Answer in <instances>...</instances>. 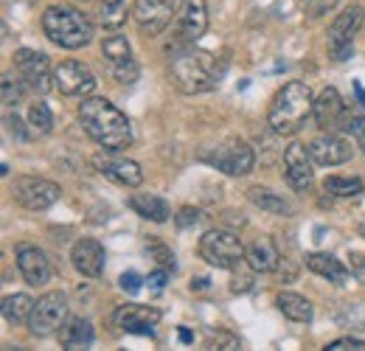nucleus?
<instances>
[{"label":"nucleus","mask_w":365,"mask_h":351,"mask_svg":"<svg viewBox=\"0 0 365 351\" xmlns=\"http://www.w3.org/2000/svg\"><path fill=\"white\" fill-rule=\"evenodd\" d=\"M337 6V0H307V17L309 20H318L326 11H331Z\"/></svg>","instance_id":"nucleus-36"},{"label":"nucleus","mask_w":365,"mask_h":351,"mask_svg":"<svg viewBox=\"0 0 365 351\" xmlns=\"http://www.w3.org/2000/svg\"><path fill=\"white\" fill-rule=\"evenodd\" d=\"M222 71H225V65H220L211 51H197L191 45H185V48L175 51L169 56L172 85L180 93H185V96H197V93L214 90L220 76H222Z\"/></svg>","instance_id":"nucleus-2"},{"label":"nucleus","mask_w":365,"mask_h":351,"mask_svg":"<svg viewBox=\"0 0 365 351\" xmlns=\"http://www.w3.org/2000/svg\"><path fill=\"white\" fill-rule=\"evenodd\" d=\"M301 3H307V0H301Z\"/></svg>","instance_id":"nucleus-46"},{"label":"nucleus","mask_w":365,"mask_h":351,"mask_svg":"<svg viewBox=\"0 0 365 351\" xmlns=\"http://www.w3.org/2000/svg\"><path fill=\"white\" fill-rule=\"evenodd\" d=\"M29 88L23 82V76H11V73H3V104L6 107H17L23 101V90Z\"/></svg>","instance_id":"nucleus-32"},{"label":"nucleus","mask_w":365,"mask_h":351,"mask_svg":"<svg viewBox=\"0 0 365 351\" xmlns=\"http://www.w3.org/2000/svg\"><path fill=\"white\" fill-rule=\"evenodd\" d=\"M315 110V96L307 82H287L278 90L267 110V124L275 135H295Z\"/></svg>","instance_id":"nucleus-3"},{"label":"nucleus","mask_w":365,"mask_h":351,"mask_svg":"<svg viewBox=\"0 0 365 351\" xmlns=\"http://www.w3.org/2000/svg\"><path fill=\"white\" fill-rule=\"evenodd\" d=\"M323 191L331 194V197H360L363 194V180L360 177L329 175L323 180Z\"/></svg>","instance_id":"nucleus-31"},{"label":"nucleus","mask_w":365,"mask_h":351,"mask_svg":"<svg viewBox=\"0 0 365 351\" xmlns=\"http://www.w3.org/2000/svg\"><path fill=\"white\" fill-rule=\"evenodd\" d=\"M247 200H250L256 208H262L264 214H275V217H289V214H292V205H289L281 194H275L273 188H267V185H253V188H247Z\"/></svg>","instance_id":"nucleus-26"},{"label":"nucleus","mask_w":365,"mask_h":351,"mask_svg":"<svg viewBox=\"0 0 365 351\" xmlns=\"http://www.w3.org/2000/svg\"><path fill=\"white\" fill-rule=\"evenodd\" d=\"M146 250H149V256H152L155 262L160 264V267H166V270H175V253H172L166 245H160V242H152V245H146Z\"/></svg>","instance_id":"nucleus-35"},{"label":"nucleus","mask_w":365,"mask_h":351,"mask_svg":"<svg viewBox=\"0 0 365 351\" xmlns=\"http://www.w3.org/2000/svg\"><path fill=\"white\" fill-rule=\"evenodd\" d=\"M245 245L242 239L233 233V230H222V228H214V230H205L200 236V245H197V253L200 259L217 270H233L245 262Z\"/></svg>","instance_id":"nucleus-5"},{"label":"nucleus","mask_w":365,"mask_h":351,"mask_svg":"<svg viewBox=\"0 0 365 351\" xmlns=\"http://www.w3.org/2000/svg\"><path fill=\"white\" fill-rule=\"evenodd\" d=\"M175 26H178V37H175V43L166 45V54H175L185 45H194L205 34V29H208V6H205V0H180Z\"/></svg>","instance_id":"nucleus-9"},{"label":"nucleus","mask_w":365,"mask_h":351,"mask_svg":"<svg viewBox=\"0 0 365 351\" xmlns=\"http://www.w3.org/2000/svg\"><path fill=\"white\" fill-rule=\"evenodd\" d=\"M93 326L88 317H68L59 329V343L65 349H88L93 346Z\"/></svg>","instance_id":"nucleus-24"},{"label":"nucleus","mask_w":365,"mask_h":351,"mask_svg":"<svg viewBox=\"0 0 365 351\" xmlns=\"http://www.w3.org/2000/svg\"><path fill=\"white\" fill-rule=\"evenodd\" d=\"M160 320V309L143 307V304H124L113 312V326H118L127 335L155 337V326Z\"/></svg>","instance_id":"nucleus-17"},{"label":"nucleus","mask_w":365,"mask_h":351,"mask_svg":"<svg viewBox=\"0 0 365 351\" xmlns=\"http://www.w3.org/2000/svg\"><path fill=\"white\" fill-rule=\"evenodd\" d=\"M312 155L304 143L292 141L284 149V180L292 191H309L315 183V169H312Z\"/></svg>","instance_id":"nucleus-15"},{"label":"nucleus","mask_w":365,"mask_h":351,"mask_svg":"<svg viewBox=\"0 0 365 351\" xmlns=\"http://www.w3.org/2000/svg\"><path fill=\"white\" fill-rule=\"evenodd\" d=\"M127 14H133V9L127 6V0H101L98 6V23L107 31H115L127 23Z\"/></svg>","instance_id":"nucleus-30"},{"label":"nucleus","mask_w":365,"mask_h":351,"mask_svg":"<svg viewBox=\"0 0 365 351\" xmlns=\"http://www.w3.org/2000/svg\"><path fill=\"white\" fill-rule=\"evenodd\" d=\"M14 68L17 73L23 76V82L29 85V90L34 93H48L53 85V71H51V62L43 51H34V48H17L14 51Z\"/></svg>","instance_id":"nucleus-12"},{"label":"nucleus","mask_w":365,"mask_h":351,"mask_svg":"<svg viewBox=\"0 0 365 351\" xmlns=\"http://www.w3.org/2000/svg\"><path fill=\"white\" fill-rule=\"evenodd\" d=\"M354 93H357V98H360V104L365 107V88L360 85V82H354Z\"/></svg>","instance_id":"nucleus-44"},{"label":"nucleus","mask_w":365,"mask_h":351,"mask_svg":"<svg viewBox=\"0 0 365 351\" xmlns=\"http://www.w3.org/2000/svg\"><path fill=\"white\" fill-rule=\"evenodd\" d=\"M200 161H205L208 166H214L217 172H222V175H228V177L250 175L253 166H256L253 149H250L245 141H239V138L214 146L211 152H200Z\"/></svg>","instance_id":"nucleus-6"},{"label":"nucleus","mask_w":365,"mask_h":351,"mask_svg":"<svg viewBox=\"0 0 365 351\" xmlns=\"http://www.w3.org/2000/svg\"><path fill=\"white\" fill-rule=\"evenodd\" d=\"M329 351H365V340L360 337H343V340H334L326 346Z\"/></svg>","instance_id":"nucleus-39"},{"label":"nucleus","mask_w":365,"mask_h":351,"mask_svg":"<svg viewBox=\"0 0 365 351\" xmlns=\"http://www.w3.org/2000/svg\"><path fill=\"white\" fill-rule=\"evenodd\" d=\"M236 270V267H233ZM253 267L250 270H236L233 273V278H230V292H236V295H245V292H250L253 290Z\"/></svg>","instance_id":"nucleus-34"},{"label":"nucleus","mask_w":365,"mask_h":351,"mask_svg":"<svg viewBox=\"0 0 365 351\" xmlns=\"http://www.w3.org/2000/svg\"><path fill=\"white\" fill-rule=\"evenodd\" d=\"M101 59L110 76L118 85H133L138 79V62L133 59V45L124 34H107L101 43Z\"/></svg>","instance_id":"nucleus-10"},{"label":"nucleus","mask_w":365,"mask_h":351,"mask_svg":"<svg viewBox=\"0 0 365 351\" xmlns=\"http://www.w3.org/2000/svg\"><path fill=\"white\" fill-rule=\"evenodd\" d=\"M65 320H68V295L53 290V292H46L34 301V312H31L26 326L34 337H51L53 332L62 329Z\"/></svg>","instance_id":"nucleus-7"},{"label":"nucleus","mask_w":365,"mask_h":351,"mask_svg":"<svg viewBox=\"0 0 365 351\" xmlns=\"http://www.w3.org/2000/svg\"><path fill=\"white\" fill-rule=\"evenodd\" d=\"M130 208L140 214L143 220H152V222H169L172 217V205L163 200V197H158V194H133L130 197Z\"/></svg>","instance_id":"nucleus-25"},{"label":"nucleus","mask_w":365,"mask_h":351,"mask_svg":"<svg viewBox=\"0 0 365 351\" xmlns=\"http://www.w3.org/2000/svg\"><path fill=\"white\" fill-rule=\"evenodd\" d=\"M43 31L51 43L65 51H79L93 43V23L73 6H48L43 11Z\"/></svg>","instance_id":"nucleus-4"},{"label":"nucleus","mask_w":365,"mask_h":351,"mask_svg":"<svg viewBox=\"0 0 365 351\" xmlns=\"http://www.w3.org/2000/svg\"><path fill=\"white\" fill-rule=\"evenodd\" d=\"M71 262L76 267V273H82L85 278H98L104 273L107 253H104L101 242H96V239H79L71 248Z\"/></svg>","instance_id":"nucleus-20"},{"label":"nucleus","mask_w":365,"mask_h":351,"mask_svg":"<svg viewBox=\"0 0 365 351\" xmlns=\"http://www.w3.org/2000/svg\"><path fill=\"white\" fill-rule=\"evenodd\" d=\"M11 194H14V203H17V205H23V208H29V211H46V208H51V205L59 200L62 188H59L56 183L46 180V177L23 175L14 180Z\"/></svg>","instance_id":"nucleus-11"},{"label":"nucleus","mask_w":365,"mask_h":351,"mask_svg":"<svg viewBox=\"0 0 365 351\" xmlns=\"http://www.w3.org/2000/svg\"><path fill=\"white\" fill-rule=\"evenodd\" d=\"M205 346H208V349L236 351L239 349V337L230 335V332H208V335H205Z\"/></svg>","instance_id":"nucleus-33"},{"label":"nucleus","mask_w":365,"mask_h":351,"mask_svg":"<svg viewBox=\"0 0 365 351\" xmlns=\"http://www.w3.org/2000/svg\"><path fill=\"white\" fill-rule=\"evenodd\" d=\"M175 222H178V228H191V225L200 222V211L191 208V205H185V208H180V211L175 214Z\"/></svg>","instance_id":"nucleus-40"},{"label":"nucleus","mask_w":365,"mask_h":351,"mask_svg":"<svg viewBox=\"0 0 365 351\" xmlns=\"http://www.w3.org/2000/svg\"><path fill=\"white\" fill-rule=\"evenodd\" d=\"M315 121L323 132H340L349 130V110L343 96L337 93V88H323L315 98V110H312Z\"/></svg>","instance_id":"nucleus-16"},{"label":"nucleus","mask_w":365,"mask_h":351,"mask_svg":"<svg viewBox=\"0 0 365 351\" xmlns=\"http://www.w3.org/2000/svg\"><path fill=\"white\" fill-rule=\"evenodd\" d=\"M79 121L82 130L91 135L93 141L104 152H121L133 146V124L127 113H121L110 98L104 96H85L79 104Z\"/></svg>","instance_id":"nucleus-1"},{"label":"nucleus","mask_w":365,"mask_h":351,"mask_svg":"<svg viewBox=\"0 0 365 351\" xmlns=\"http://www.w3.org/2000/svg\"><path fill=\"white\" fill-rule=\"evenodd\" d=\"M0 312H3V320H6L9 326H23V323H29V317H31V312H34V298H31L29 292L6 295Z\"/></svg>","instance_id":"nucleus-27"},{"label":"nucleus","mask_w":365,"mask_h":351,"mask_svg":"<svg viewBox=\"0 0 365 351\" xmlns=\"http://www.w3.org/2000/svg\"><path fill=\"white\" fill-rule=\"evenodd\" d=\"M26 130L29 138H46L48 132L53 130V116L48 110L46 101H31L26 110Z\"/></svg>","instance_id":"nucleus-29"},{"label":"nucleus","mask_w":365,"mask_h":351,"mask_svg":"<svg viewBox=\"0 0 365 351\" xmlns=\"http://www.w3.org/2000/svg\"><path fill=\"white\" fill-rule=\"evenodd\" d=\"M275 304H278L284 317H289L295 323H309L312 320V304H309V298H304L298 292H281L275 298Z\"/></svg>","instance_id":"nucleus-28"},{"label":"nucleus","mask_w":365,"mask_h":351,"mask_svg":"<svg viewBox=\"0 0 365 351\" xmlns=\"http://www.w3.org/2000/svg\"><path fill=\"white\" fill-rule=\"evenodd\" d=\"M304 264H307L309 273H315V275H320V278L337 284V287L349 281V270H346V264L340 262V259H334L331 253H307V256H304Z\"/></svg>","instance_id":"nucleus-22"},{"label":"nucleus","mask_w":365,"mask_h":351,"mask_svg":"<svg viewBox=\"0 0 365 351\" xmlns=\"http://www.w3.org/2000/svg\"><path fill=\"white\" fill-rule=\"evenodd\" d=\"M175 17H178L175 0H135L133 3V20L143 37L163 34Z\"/></svg>","instance_id":"nucleus-13"},{"label":"nucleus","mask_w":365,"mask_h":351,"mask_svg":"<svg viewBox=\"0 0 365 351\" xmlns=\"http://www.w3.org/2000/svg\"><path fill=\"white\" fill-rule=\"evenodd\" d=\"M96 166L98 172L127 188H138L143 183V169L138 166L135 161H127V158H96Z\"/></svg>","instance_id":"nucleus-21"},{"label":"nucleus","mask_w":365,"mask_h":351,"mask_svg":"<svg viewBox=\"0 0 365 351\" xmlns=\"http://www.w3.org/2000/svg\"><path fill=\"white\" fill-rule=\"evenodd\" d=\"M349 132H351V138L357 141V146L363 149L365 155V116H351L349 118Z\"/></svg>","instance_id":"nucleus-38"},{"label":"nucleus","mask_w":365,"mask_h":351,"mask_svg":"<svg viewBox=\"0 0 365 351\" xmlns=\"http://www.w3.org/2000/svg\"><path fill=\"white\" fill-rule=\"evenodd\" d=\"M208 287V278H194L191 281V290H205Z\"/></svg>","instance_id":"nucleus-43"},{"label":"nucleus","mask_w":365,"mask_h":351,"mask_svg":"<svg viewBox=\"0 0 365 351\" xmlns=\"http://www.w3.org/2000/svg\"><path fill=\"white\" fill-rule=\"evenodd\" d=\"M166 278H169V270H166V267H160V270H155L146 281H149V287H152V290H163V287H166Z\"/></svg>","instance_id":"nucleus-42"},{"label":"nucleus","mask_w":365,"mask_h":351,"mask_svg":"<svg viewBox=\"0 0 365 351\" xmlns=\"http://www.w3.org/2000/svg\"><path fill=\"white\" fill-rule=\"evenodd\" d=\"M245 262H247V267H253L256 273H273V270H278L281 253H278L273 239L264 236V239H256V242L245 250Z\"/></svg>","instance_id":"nucleus-23"},{"label":"nucleus","mask_w":365,"mask_h":351,"mask_svg":"<svg viewBox=\"0 0 365 351\" xmlns=\"http://www.w3.org/2000/svg\"><path fill=\"white\" fill-rule=\"evenodd\" d=\"M118 284H121V290H124L127 295H135V292H140V287H143V278L138 275L135 270H127Z\"/></svg>","instance_id":"nucleus-37"},{"label":"nucleus","mask_w":365,"mask_h":351,"mask_svg":"<svg viewBox=\"0 0 365 351\" xmlns=\"http://www.w3.org/2000/svg\"><path fill=\"white\" fill-rule=\"evenodd\" d=\"M17 270L31 287H43L51 281V262L37 245H17Z\"/></svg>","instance_id":"nucleus-18"},{"label":"nucleus","mask_w":365,"mask_h":351,"mask_svg":"<svg viewBox=\"0 0 365 351\" xmlns=\"http://www.w3.org/2000/svg\"><path fill=\"white\" fill-rule=\"evenodd\" d=\"M180 340L182 343H191V340H194V335H191L188 329H180Z\"/></svg>","instance_id":"nucleus-45"},{"label":"nucleus","mask_w":365,"mask_h":351,"mask_svg":"<svg viewBox=\"0 0 365 351\" xmlns=\"http://www.w3.org/2000/svg\"><path fill=\"white\" fill-rule=\"evenodd\" d=\"M349 259H351V262H349V267H351V275H354L360 284H365V256H363V253H351Z\"/></svg>","instance_id":"nucleus-41"},{"label":"nucleus","mask_w":365,"mask_h":351,"mask_svg":"<svg viewBox=\"0 0 365 351\" xmlns=\"http://www.w3.org/2000/svg\"><path fill=\"white\" fill-rule=\"evenodd\" d=\"M307 149L318 166H340V163L351 161V146L337 132H323Z\"/></svg>","instance_id":"nucleus-19"},{"label":"nucleus","mask_w":365,"mask_h":351,"mask_svg":"<svg viewBox=\"0 0 365 351\" xmlns=\"http://www.w3.org/2000/svg\"><path fill=\"white\" fill-rule=\"evenodd\" d=\"M363 23H365L363 9H360V6H349V9H343V11L334 17V23L329 26L326 43H329V54H331L337 62H343V59H349V56L354 54V37L360 34Z\"/></svg>","instance_id":"nucleus-8"},{"label":"nucleus","mask_w":365,"mask_h":351,"mask_svg":"<svg viewBox=\"0 0 365 351\" xmlns=\"http://www.w3.org/2000/svg\"><path fill=\"white\" fill-rule=\"evenodd\" d=\"M53 85L62 96L85 98V96H93V90H96V76H93V71L85 62L65 59V62H59L53 68Z\"/></svg>","instance_id":"nucleus-14"}]
</instances>
